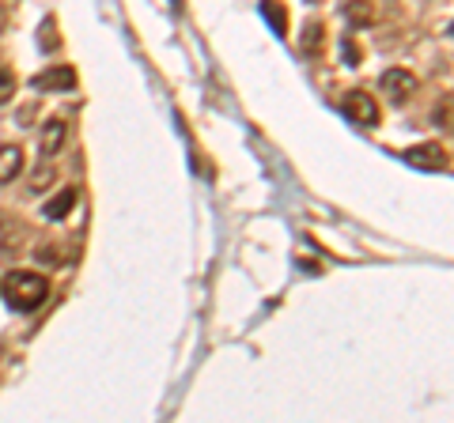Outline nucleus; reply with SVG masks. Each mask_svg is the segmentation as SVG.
Instances as JSON below:
<instances>
[{
    "mask_svg": "<svg viewBox=\"0 0 454 423\" xmlns=\"http://www.w3.org/2000/svg\"><path fill=\"white\" fill-rule=\"evenodd\" d=\"M0 291H4V303L12 310H20V314H31V310H38L42 303H46V276L38 273H12L4 284H0Z\"/></svg>",
    "mask_w": 454,
    "mask_h": 423,
    "instance_id": "1",
    "label": "nucleus"
},
{
    "mask_svg": "<svg viewBox=\"0 0 454 423\" xmlns=\"http://www.w3.org/2000/svg\"><path fill=\"white\" fill-rule=\"evenodd\" d=\"M379 88H382V95H387V103L405 106L409 98H413V91H417V76L405 73V68H387L382 80H379Z\"/></svg>",
    "mask_w": 454,
    "mask_h": 423,
    "instance_id": "2",
    "label": "nucleus"
},
{
    "mask_svg": "<svg viewBox=\"0 0 454 423\" xmlns=\"http://www.w3.org/2000/svg\"><path fill=\"white\" fill-rule=\"evenodd\" d=\"M340 110H345V118H352L356 125H379V103L367 91H348Z\"/></svg>",
    "mask_w": 454,
    "mask_h": 423,
    "instance_id": "3",
    "label": "nucleus"
},
{
    "mask_svg": "<svg viewBox=\"0 0 454 423\" xmlns=\"http://www.w3.org/2000/svg\"><path fill=\"white\" fill-rule=\"evenodd\" d=\"M31 88H38V91H73L76 88V68H68V65L46 68V73H38L31 80Z\"/></svg>",
    "mask_w": 454,
    "mask_h": 423,
    "instance_id": "4",
    "label": "nucleus"
},
{
    "mask_svg": "<svg viewBox=\"0 0 454 423\" xmlns=\"http://www.w3.org/2000/svg\"><path fill=\"white\" fill-rule=\"evenodd\" d=\"M409 166H417V171H447V151L439 144H417L405 151Z\"/></svg>",
    "mask_w": 454,
    "mask_h": 423,
    "instance_id": "5",
    "label": "nucleus"
},
{
    "mask_svg": "<svg viewBox=\"0 0 454 423\" xmlns=\"http://www.w3.org/2000/svg\"><path fill=\"white\" fill-rule=\"evenodd\" d=\"M23 171V148L20 144H0V186L16 181Z\"/></svg>",
    "mask_w": 454,
    "mask_h": 423,
    "instance_id": "6",
    "label": "nucleus"
},
{
    "mask_svg": "<svg viewBox=\"0 0 454 423\" xmlns=\"http://www.w3.org/2000/svg\"><path fill=\"white\" fill-rule=\"evenodd\" d=\"M61 148H65V118H50L46 129H42V159L57 155Z\"/></svg>",
    "mask_w": 454,
    "mask_h": 423,
    "instance_id": "7",
    "label": "nucleus"
},
{
    "mask_svg": "<svg viewBox=\"0 0 454 423\" xmlns=\"http://www.w3.org/2000/svg\"><path fill=\"white\" fill-rule=\"evenodd\" d=\"M322 42H325V31H322V23H315V19H310V23L303 27V38H300V53H303V58H315V53L322 50Z\"/></svg>",
    "mask_w": 454,
    "mask_h": 423,
    "instance_id": "8",
    "label": "nucleus"
},
{
    "mask_svg": "<svg viewBox=\"0 0 454 423\" xmlns=\"http://www.w3.org/2000/svg\"><path fill=\"white\" fill-rule=\"evenodd\" d=\"M73 204H76V189H65L61 196H53V201H50L46 208H42V216L57 223V219H65L68 212H73Z\"/></svg>",
    "mask_w": 454,
    "mask_h": 423,
    "instance_id": "9",
    "label": "nucleus"
},
{
    "mask_svg": "<svg viewBox=\"0 0 454 423\" xmlns=\"http://www.w3.org/2000/svg\"><path fill=\"white\" fill-rule=\"evenodd\" d=\"M262 16L269 19V27H273L280 38L288 35V12L280 8V0H262Z\"/></svg>",
    "mask_w": 454,
    "mask_h": 423,
    "instance_id": "10",
    "label": "nucleus"
},
{
    "mask_svg": "<svg viewBox=\"0 0 454 423\" xmlns=\"http://www.w3.org/2000/svg\"><path fill=\"white\" fill-rule=\"evenodd\" d=\"M340 61H345L348 68H356L364 58H360V46H356V42H352V38H345V42H340Z\"/></svg>",
    "mask_w": 454,
    "mask_h": 423,
    "instance_id": "11",
    "label": "nucleus"
},
{
    "mask_svg": "<svg viewBox=\"0 0 454 423\" xmlns=\"http://www.w3.org/2000/svg\"><path fill=\"white\" fill-rule=\"evenodd\" d=\"M12 95H16V80H12V73H4V68H0V106H4Z\"/></svg>",
    "mask_w": 454,
    "mask_h": 423,
    "instance_id": "12",
    "label": "nucleus"
},
{
    "mask_svg": "<svg viewBox=\"0 0 454 423\" xmlns=\"http://www.w3.org/2000/svg\"><path fill=\"white\" fill-rule=\"evenodd\" d=\"M348 19H356L360 27H367V19H372V12H367V4H364V0H356V4L348 8Z\"/></svg>",
    "mask_w": 454,
    "mask_h": 423,
    "instance_id": "13",
    "label": "nucleus"
},
{
    "mask_svg": "<svg viewBox=\"0 0 454 423\" xmlns=\"http://www.w3.org/2000/svg\"><path fill=\"white\" fill-rule=\"evenodd\" d=\"M447 114H450V98H443V110H435V125H443V129H450Z\"/></svg>",
    "mask_w": 454,
    "mask_h": 423,
    "instance_id": "14",
    "label": "nucleus"
},
{
    "mask_svg": "<svg viewBox=\"0 0 454 423\" xmlns=\"http://www.w3.org/2000/svg\"><path fill=\"white\" fill-rule=\"evenodd\" d=\"M42 46H46V42H50V46H57V38H53V23H42Z\"/></svg>",
    "mask_w": 454,
    "mask_h": 423,
    "instance_id": "15",
    "label": "nucleus"
}]
</instances>
